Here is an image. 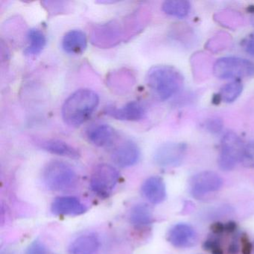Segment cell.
<instances>
[{"mask_svg": "<svg viewBox=\"0 0 254 254\" xmlns=\"http://www.w3.org/2000/svg\"><path fill=\"white\" fill-rule=\"evenodd\" d=\"M99 103V95L96 92L80 89L65 100L62 106V118L70 127H79L93 115Z\"/></svg>", "mask_w": 254, "mask_h": 254, "instance_id": "1", "label": "cell"}, {"mask_svg": "<svg viewBox=\"0 0 254 254\" xmlns=\"http://www.w3.org/2000/svg\"><path fill=\"white\" fill-rule=\"evenodd\" d=\"M184 83V75L174 66L158 65L152 66L147 72V85L160 101L168 100L177 94Z\"/></svg>", "mask_w": 254, "mask_h": 254, "instance_id": "2", "label": "cell"}, {"mask_svg": "<svg viewBox=\"0 0 254 254\" xmlns=\"http://www.w3.org/2000/svg\"><path fill=\"white\" fill-rule=\"evenodd\" d=\"M43 181L49 190L64 191L74 188L78 178L75 169L69 163L61 160H52L44 167Z\"/></svg>", "mask_w": 254, "mask_h": 254, "instance_id": "3", "label": "cell"}, {"mask_svg": "<svg viewBox=\"0 0 254 254\" xmlns=\"http://www.w3.org/2000/svg\"><path fill=\"white\" fill-rule=\"evenodd\" d=\"M214 75L219 79H233L254 75V63L239 57L218 59L212 68Z\"/></svg>", "mask_w": 254, "mask_h": 254, "instance_id": "4", "label": "cell"}, {"mask_svg": "<svg viewBox=\"0 0 254 254\" xmlns=\"http://www.w3.org/2000/svg\"><path fill=\"white\" fill-rule=\"evenodd\" d=\"M120 178V173L115 167L102 163L96 166L92 172L90 189L100 198H108L115 190Z\"/></svg>", "mask_w": 254, "mask_h": 254, "instance_id": "5", "label": "cell"}, {"mask_svg": "<svg viewBox=\"0 0 254 254\" xmlns=\"http://www.w3.org/2000/svg\"><path fill=\"white\" fill-rule=\"evenodd\" d=\"M245 144L241 138L233 131L226 133L221 141V151L218 163L224 172L232 171L242 161Z\"/></svg>", "mask_w": 254, "mask_h": 254, "instance_id": "6", "label": "cell"}, {"mask_svg": "<svg viewBox=\"0 0 254 254\" xmlns=\"http://www.w3.org/2000/svg\"><path fill=\"white\" fill-rule=\"evenodd\" d=\"M124 28L120 22L112 20L96 25L92 29V44L101 48L115 47L124 40Z\"/></svg>", "mask_w": 254, "mask_h": 254, "instance_id": "7", "label": "cell"}, {"mask_svg": "<svg viewBox=\"0 0 254 254\" xmlns=\"http://www.w3.org/2000/svg\"><path fill=\"white\" fill-rule=\"evenodd\" d=\"M222 185V178L212 171H203L193 175L189 183L190 194L197 200L216 192L221 190Z\"/></svg>", "mask_w": 254, "mask_h": 254, "instance_id": "8", "label": "cell"}, {"mask_svg": "<svg viewBox=\"0 0 254 254\" xmlns=\"http://www.w3.org/2000/svg\"><path fill=\"white\" fill-rule=\"evenodd\" d=\"M187 151V145L184 142H166L156 150L154 161L160 167H177L184 161Z\"/></svg>", "mask_w": 254, "mask_h": 254, "instance_id": "9", "label": "cell"}, {"mask_svg": "<svg viewBox=\"0 0 254 254\" xmlns=\"http://www.w3.org/2000/svg\"><path fill=\"white\" fill-rule=\"evenodd\" d=\"M167 240L175 248H190L197 243V233L190 224L179 223L171 227Z\"/></svg>", "mask_w": 254, "mask_h": 254, "instance_id": "10", "label": "cell"}, {"mask_svg": "<svg viewBox=\"0 0 254 254\" xmlns=\"http://www.w3.org/2000/svg\"><path fill=\"white\" fill-rule=\"evenodd\" d=\"M140 150L135 142L126 140L117 145L112 154L113 162L120 168H127L134 166L139 161Z\"/></svg>", "mask_w": 254, "mask_h": 254, "instance_id": "11", "label": "cell"}, {"mask_svg": "<svg viewBox=\"0 0 254 254\" xmlns=\"http://www.w3.org/2000/svg\"><path fill=\"white\" fill-rule=\"evenodd\" d=\"M86 137L90 143L99 148L112 146L118 139V132L109 125L92 126L86 130Z\"/></svg>", "mask_w": 254, "mask_h": 254, "instance_id": "12", "label": "cell"}, {"mask_svg": "<svg viewBox=\"0 0 254 254\" xmlns=\"http://www.w3.org/2000/svg\"><path fill=\"white\" fill-rule=\"evenodd\" d=\"M87 210V206L74 196L56 197L51 205L52 212L59 216H78L85 213Z\"/></svg>", "mask_w": 254, "mask_h": 254, "instance_id": "13", "label": "cell"}, {"mask_svg": "<svg viewBox=\"0 0 254 254\" xmlns=\"http://www.w3.org/2000/svg\"><path fill=\"white\" fill-rule=\"evenodd\" d=\"M105 114L120 121L136 122L145 117L146 111L140 102L133 101L120 108L110 107L107 108Z\"/></svg>", "mask_w": 254, "mask_h": 254, "instance_id": "14", "label": "cell"}, {"mask_svg": "<svg viewBox=\"0 0 254 254\" xmlns=\"http://www.w3.org/2000/svg\"><path fill=\"white\" fill-rule=\"evenodd\" d=\"M141 191L144 197L152 204H160L166 200V184L161 177L147 178L142 184Z\"/></svg>", "mask_w": 254, "mask_h": 254, "instance_id": "15", "label": "cell"}, {"mask_svg": "<svg viewBox=\"0 0 254 254\" xmlns=\"http://www.w3.org/2000/svg\"><path fill=\"white\" fill-rule=\"evenodd\" d=\"M38 145L40 148L50 154L74 160L79 159L81 157V154L77 148L61 139H43L38 142Z\"/></svg>", "mask_w": 254, "mask_h": 254, "instance_id": "16", "label": "cell"}, {"mask_svg": "<svg viewBox=\"0 0 254 254\" xmlns=\"http://www.w3.org/2000/svg\"><path fill=\"white\" fill-rule=\"evenodd\" d=\"M87 47V38L81 30L73 29L65 34L62 40V48L69 55H81Z\"/></svg>", "mask_w": 254, "mask_h": 254, "instance_id": "17", "label": "cell"}, {"mask_svg": "<svg viewBox=\"0 0 254 254\" xmlns=\"http://www.w3.org/2000/svg\"><path fill=\"white\" fill-rule=\"evenodd\" d=\"M100 247V241L95 233L77 237L69 246V254H95Z\"/></svg>", "mask_w": 254, "mask_h": 254, "instance_id": "18", "label": "cell"}, {"mask_svg": "<svg viewBox=\"0 0 254 254\" xmlns=\"http://www.w3.org/2000/svg\"><path fill=\"white\" fill-rule=\"evenodd\" d=\"M130 223L136 230H142L149 227L154 222V216L151 208L145 203H138L131 208L129 215Z\"/></svg>", "mask_w": 254, "mask_h": 254, "instance_id": "19", "label": "cell"}, {"mask_svg": "<svg viewBox=\"0 0 254 254\" xmlns=\"http://www.w3.org/2000/svg\"><path fill=\"white\" fill-rule=\"evenodd\" d=\"M28 44L24 53L26 56H34L40 54L45 47L47 38L42 31L31 29L27 34Z\"/></svg>", "mask_w": 254, "mask_h": 254, "instance_id": "20", "label": "cell"}, {"mask_svg": "<svg viewBox=\"0 0 254 254\" xmlns=\"http://www.w3.org/2000/svg\"><path fill=\"white\" fill-rule=\"evenodd\" d=\"M162 10L171 17L184 18L190 14L191 4L187 0H169L163 2Z\"/></svg>", "mask_w": 254, "mask_h": 254, "instance_id": "21", "label": "cell"}, {"mask_svg": "<svg viewBox=\"0 0 254 254\" xmlns=\"http://www.w3.org/2000/svg\"><path fill=\"white\" fill-rule=\"evenodd\" d=\"M243 85L240 81L236 80L228 83L221 87L218 96L220 99L226 103H232L235 102L242 94Z\"/></svg>", "mask_w": 254, "mask_h": 254, "instance_id": "22", "label": "cell"}, {"mask_svg": "<svg viewBox=\"0 0 254 254\" xmlns=\"http://www.w3.org/2000/svg\"><path fill=\"white\" fill-rule=\"evenodd\" d=\"M241 163L247 169H254V139L245 144Z\"/></svg>", "mask_w": 254, "mask_h": 254, "instance_id": "23", "label": "cell"}, {"mask_svg": "<svg viewBox=\"0 0 254 254\" xmlns=\"http://www.w3.org/2000/svg\"><path fill=\"white\" fill-rule=\"evenodd\" d=\"M219 236L212 233V236H209L203 242V249L205 251H210L212 254H224V251H223L221 244H220Z\"/></svg>", "mask_w": 254, "mask_h": 254, "instance_id": "24", "label": "cell"}, {"mask_svg": "<svg viewBox=\"0 0 254 254\" xmlns=\"http://www.w3.org/2000/svg\"><path fill=\"white\" fill-rule=\"evenodd\" d=\"M44 8L47 9L50 14L53 15L61 14V13L65 11L66 10V7L65 6V2H53V1H46L42 2Z\"/></svg>", "mask_w": 254, "mask_h": 254, "instance_id": "25", "label": "cell"}, {"mask_svg": "<svg viewBox=\"0 0 254 254\" xmlns=\"http://www.w3.org/2000/svg\"><path fill=\"white\" fill-rule=\"evenodd\" d=\"M222 120L218 118L209 119L205 122L203 127L207 131L212 133H218L223 129Z\"/></svg>", "mask_w": 254, "mask_h": 254, "instance_id": "26", "label": "cell"}, {"mask_svg": "<svg viewBox=\"0 0 254 254\" xmlns=\"http://www.w3.org/2000/svg\"><path fill=\"white\" fill-rule=\"evenodd\" d=\"M25 254H48L47 248L40 241H34L26 249Z\"/></svg>", "mask_w": 254, "mask_h": 254, "instance_id": "27", "label": "cell"}, {"mask_svg": "<svg viewBox=\"0 0 254 254\" xmlns=\"http://www.w3.org/2000/svg\"><path fill=\"white\" fill-rule=\"evenodd\" d=\"M243 47L245 51L250 56L254 57V33L250 35L245 41H243Z\"/></svg>", "mask_w": 254, "mask_h": 254, "instance_id": "28", "label": "cell"}, {"mask_svg": "<svg viewBox=\"0 0 254 254\" xmlns=\"http://www.w3.org/2000/svg\"><path fill=\"white\" fill-rule=\"evenodd\" d=\"M242 254H251L253 251L254 245L250 242L247 236H243L242 239Z\"/></svg>", "mask_w": 254, "mask_h": 254, "instance_id": "29", "label": "cell"}, {"mask_svg": "<svg viewBox=\"0 0 254 254\" xmlns=\"http://www.w3.org/2000/svg\"><path fill=\"white\" fill-rule=\"evenodd\" d=\"M211 230H212L213 234L220 236V235L222 234L224 232H226L225 224L220 222L214 223V224L211 226Z\"/></svg>", "mask_w": 254, "mask_h": 254, "instance_id": "30", "label": "cell"}, {"mask_svg": "<svg viewBox=\"0 0 254 254\" xmlns=\"http://www.w3.org/2000/svg\"><path fill=\"white\" fill-rule=\"evenodd\" d=\"M239 251V245L237 239L233 240L229 245L228 253L230 254H237Z\"/></svg>", "mask_w": 254, "mask_h": 254, "instance_id": "31", "label": "cell"}, {"mask_svg": "<svg viewBox=\"0 0 254 254\" xmlns=\"http://www.w3.org/2000/svg\"><path fill=\"white\" fill-rule=\"evenodd\" d=\"M236 228H237V226H236V223L233 222V221H230V222L225 224V231L227 233H234Z\"/></svg>", "mask_w": 254, "mask_h": 254, "instance_id": "32", "label": "cell"}, {"mask_svg": "<svg viewBox=\"0 0 254 254\" xmlns=\"http://www.w3.org/2000/svg\"><path fill=\"white\" fill-rule=\"evenodd\" d=\"M251 23H252L253 26H254V10L253 11L252 17H251Z\"/></svg>", "mask_w": 254, "mask_h": 254, "instance_id": "33", "label": "cell"}, {"mask_svg": "<svg viewBox=\"0 0 254 254\" xmlns=\"http://www.w3.org/2000/svg\"><path fill=\"white\" fill-rule=\"evenodd\" d=\"M111 2V3H113V2H114V1H111V2ZM101 3H109V2H108V1L107 2L106 1V2H101Z\"/></svg>", "mask_w": 254, "mask_h": 254, "instance_id": "34", "label": "cell"}, {"mask_svg": "<svg viewBox=\"0 0 254 254\" xmlns=\"http://www.w3.org/2000/svg\"><path fill=\"white\" fill-rule=\"evenodd\" d=\"M253 251H254V248H253Z\"/></svg>", "mask_w": 254, "mask_h": 254, "instance_id": "35", "label": "cell"}]
</instances>
